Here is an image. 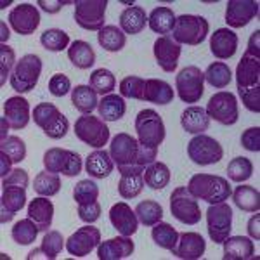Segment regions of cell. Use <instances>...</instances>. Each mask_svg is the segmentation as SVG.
Masks as SVG:
<instances>
[{"label":"cell","mask_w":260,"mask_h":260,"mask_svg":"<svg viewBox=\"0 0 260 260\" xmlns=\"http://www.w3.org/2000/svg\"><path fill=\"white\" fill-rule=\"evenodd\" d=\"M187 189L196 200H203L208 205L222 203L231 196V184L228 179L220 175H210V174H196L189 179Z\"/></svg>","instance_id":"obj_1"},{"label":"cell","mask_w":260,"mask_h":260,"mask_svg":"<svg viewBox=\"0 0 260 260\" xmlns=\"http://www.w3.org/2000/svg\"><path fill=\"white\" fill-rule=\"evenodd\" d=\"M210 33V23L203 16L182 14L175 18V26L172 30V39L177 44L186 45H200L205 42Z\"/></svg>","instance_id":"obj_2"},{"label":"cell","mask_w":260,"mask_h":260,"mask_svg":"<svg viewBox=\"0 0 260 260\" xmlns=\"http://www.w3.org/2000/svg\"><path fill=\"white\" fill-rule=\"evenodd\" d=\"M42 73V59L37 54H26L16 62L11 73V87L19 94L31 92L39 83Z\"/></svg>","instance_id":"obj_3"},{"label":"cell","mask_w":260,"mask_h":260,"mask_svg":"<svg viewBox=\"0 0 260 260\" xmlns=\"http://www.w3.org/2000/svg\"><path fill=\"white\" fill-rule=\"evenodd\" d=\"M136 130L137 137L142 146L148 148H156L165 141L167 130L165 123H163L161 116L154 110H142L139 111L136 118Z\"/></svg>","instance_id":"obj_4"},{"label":"cell","mask_w":260,"mask_h":260,"mask_svg":"<svg viewBox=\"0 0 260 260\" xmlns=\"http://www.w3.org/2000/svg\"><path fill=\"white\" fill-rule=\"evenodd\" d=\"M75 136L83 144L92 146L95 149H103L110 141V128L99 116L83 115L75 121Z\"/></svg>","instance_id":"obj_5"},{"label":"cell","mask_w":260,"mask_h":260,"mask_svg":"<svg viewBox=\"0 0 260 260\" xmlns=\"http://www.w3.org/2000/svg\"><path fill=\"white\" fill-rule=\"evenodd\" d=\"M44 167L52 174H62L64 177H75L82 172V156L75 151L62 148H50L44 154Z\"/></svg>","instance_id":"obj_6"},{"label":"cell","mask_w":260,"mask_h":260,"mask_svg":"<svg viewBox=\"0 0 260 260\" xmlns=\"http://www.w3.org/2000/svg\"><path fill=\"white\" fill-rule=\"evenodd\" d=\"M170 212L179 222L196 225L201 220L198 200L191 194L187 187H175L170 196Z\"/></svg>","instance_id":"obj_7"},{"label":"cell","mask_w":260,"mask_h":260,"mask_svg":"<svg viewBox=\"0 0 260 260\" xmlns=\"http://www.w3.org/2000/svg\"><path fill=\"white\" fill-rule=\"evenodd\" d=\"M108 0H77L75 2V21L83 30L99 31L104 28Z\"/></svg>","instance_id":"obj_8"},{"label":"cell","mask_w":260,"mask_h":260,"mask_svg":"<svg viewBox=\"0 0 260 260\" xmlns=\"http://www.w3.org/2000/svg\"><path fill=\"white\" fill-rule=\"evenodd\" d=\"M203 83L205 75L198 66H186L175 77V89H177L179 98L187 104L198 103L203 98Z\"/></svg>","instance_id":"obj_9"},{"label":"cell","mask_w":260,"mask_h":260,"mask_svg":"<svg viewBox=\"0 0 260 260\" xmlns=\"http://www.w3.org/2000/svg\"><path fill=\"white\" fill-rule=\"evenodd\" d=\"M187 154H189L192 163L207 167L213 165V163H219L224 158V149H222V146L213 137L198 134L187 144Z\"/></svg>","instance_id":"obj_10"},{"label":"cell","mask_w":260,"mask_h":260,"mask_svg":"<svg viewBox=\"0 0 260 260\" xmlns=\"http://www.w3.org/2000/svg\"><path fill=\"white\" fill-rule=\"evenodd\" d=\"M207 225L210 240L217 245H222V241L229 236L233 229V208L225 201L210 205L207 210Z\"/></svg>","instance_id":"obj_11"},{"label":"cell","mask_w":260,"mask_h":260,"mask_svg":"<svg viewBox=\"0 0 260 260\" xmlns=\"http://www.w3.org/2000/svg\"><path fill=\"white\" fill-rule=\"evenodd\" d=\"M208 118H213L222 125H234L240 118L236 95L231 92H217L207 104Z\"/></svg>","instance_id":"obj_12"},{"label":"cell","mask_w":260,"mask_h":260,"mask_svg":"<svg viewBox=\"0 0 260 260\" xmlns=\"http://www.w3.org/2000/svg\"><path fill=\"white\" fill-rule=\"evenodd\" d=\"M101 243V231L94 225H83L77 229L66 241V250L73 257H87Z\"/></svg>","instance_id":"obj_13"},{"label":"cell","mask_w":260,"mask_h":260,"mask_svg":"<svg viewBox=\"0 0 260 260\" xmlns=\"http://www.w3.org/2000/svg\"><path fill=\"white\" fill-rule=\"evenodd\" d=\"M137 153H139V141L128 134H116L111 139L110 154L116 167L137 165Z\"/></svg>","instance_id":"obj_14"},{"label":"cell","mask_w":260,"mask_h":260,"mask_svg":"<svg viewBox=\"0 0 260 260\" xmlns=\"http://www.w3.org/2000/svg\"><path fill=\"white\" fill-rule=\"evenodd\" d=\"M9 23L19 35H31L40 24V12L33 4H19L9 12Z\"/></svg>","instance_id":"obj_15"},{"label":"cell","mask_w":260,"mask_h":260,"mask_svg":"<svg viewBox=\"0 0 260 260\" xmlns=\"http://www.w3.org/2000/svg\"><path fill=\"white\" fill-rule=\"evenodd\" d=\"M120 182L118 192L121 198L134 200L141 194L144 189V167L130 165V167H118Z\"/></svg>","instance_id":"obj_16"},{"label":"cell","mask_w":260,"mask_h":260,"mask_svg":"<svg viewBox=\"0 0 260 260\" xmlns=\"http://www.w3.org/2000/svg\"><path fill=\"white\" fill-rule=\"evenodd\" d=\"M153 52L158 61V66H160L163 71H167V73H174V71L177 70L182 47H180L172 37L165 35L154 42Z\"/></svg>","instance_id":"obj_17"},{"label":"cell","mask_w":260,"mask_h":260,"mask_svg":"<svg viewBox=\"0 0 260 260\" xmlns=\"http://www.w3.org/2000/svg\"><path fill=\"white\" fill-rule=\"evenodd\" d=\"M258 16V4L255 0H229L225 9V23L231 28H243Z\"/></svg>","instance_id":"obj_18"},{"label":"cell","mask_w":260,"mask_h":260,"mask_svg":"<svg viewBox=\"0 0 260 260\" xmlns=\"http://www.w3.org/2000/svg\"><path fill=\"white\" fill-rule=\"evenodd\" d=\"M207 250V243H205L203 236L198 233H180L179 241L170 251L172 255L184 260H196L201 258Z\"/></svg>","instance_id":"obj_19"},{"label":"cell","mask_w":260,"mask_h":260,"mask_svg":"<svg viewBox=\"0 0 260 260\" xmlns=\"http://www.w3.org/2000/svg\"><path fill=\"white\" fill-rule=\"evenodd\" d=\"M236 83L238 90L253 89L260 85V57L245 52L240 64L236 68Z\"/></svg>","instance_id":"obj_20"},{"label":"cell","mask_w":260,"mask_h":260,"mask_svg":"<svg viewBox=\"0 0 260 260\" xmlns=\"http://www.w3.org/2000/svg\"><path fill=\"white\" fill-rule=\"evenodd\" d=\"M110 220L121 236H132L139 229V219H137L136 212L128 207L125 201L113 205L110 210Z\"/></svg>","instance_id":"obj_21"},{"label":"cell","mask_w":260,"mask_h":260,"mask_svg":"<svg viewBox=\"0 0 260 260\" xmlns=\"http://www.w3.org/2000/svg\"><path fill=\"white\" fill-rule=\"evenodd\" d=\"M4 118L7 120L11 128H24L30 121V103L19 95L9 98L4 103Z\"/></svg>","instance_id":"obj_22"},{"label":"cell","mask_w":260,"mask_h":260,"mask_svg":"<svg viewBox=\"0 0 260 260\" xmlns=\"http://www.w3.org/2000/svg\"><path fill=\"white\" fill-rule=\"evenodd\" d=\"M24 205H26V189L24 187H18V186L2 187V200H0L2 217H0V222L2 224L11 222L14 213H18Z\"/></svg>","instance_id":"obj_23"},{"label":"cell","mask_w":260,"mask_h":260,"mask_svg":"<svg viewBox=\"0 0 260 260\" xmlns=\"http://www.w3.org/2000/svg\"><path fill=\"white\" fill-rule=\"evenodd\" d=\"M238 35L229 28H219L212 33L210 50L217 59H229L238 50Z\"/></svg>","instance_id":"obj_24"},{"label":"cell","mask_w":260,"mask_h":260,"mask_svg":"<svg viewBox=\"0 0 260 260\" xmlns=\"http://www.w3.org/2000/svg\"><path fill=\"white\" fill-rule=\"evenodd\" d=\"M134 241L130 236L111 238L108 241L99 243L98 246V258L99 260H120L127 258L134 253Z\"/></svg>","instance_id":"obj_25"},{"label":"cell","mask_w":260,"mask_h":260,"mask_svg":"<svg viewBox=\"0 0 260 260\" xmlns=\"http://www.w3.org/2000/svg\"><path fill=\"white\" fill-rule=\"evenodd\" d=\"M28 217L39 225L40 233H47L52 225L54 217V205L52 201L47 200V196H39L31 200L28 205Z\"/></svg>","instance_id":"obj_26"},{"label":"cell","mask_w":260,"mask_h":260,"mask_svg":"<svg viewBox=\"0 0 260 260\" xmlns=\"http://www.w3.org/2000/svg\"><path fill=\"white\" fill-rule=\"evenodd\" d=\"M224 260H250L255 255V245L246 236H228L224 241Z\"/></svg>","instance_id":"obj_27"},{"label":"cell","mask_w":260,"mask_h":260,"mask_svg":"<svg viewBox=\"0 0 260 260\" xmlns=\"http://www.w3.org/2000/svg\"><path fill=\"white\" fill-rule=\"evenodd\" d=\"M115 169V161H113L111 154L104 149H95L89 154L85 161V170L90 177L94 179H106L111 175Z\"/></svg>","instance_id":"obj_28"},{"label":"cell","mask_w":260,"mask_h":260,"mask_svg":"<svg viewBox=\"0 0 260 260\" xmlns=\"http://www.w3.org/2000/svg\"><path fill=\"white\" fill-rule=\"evenodd\" d=\"M180 125L186 132L189 134H203L205 130L210 127V118L207 115V110H203L201 106H189L186 108L180 116Z\"/></svg>","instance_id":"obj_29"},{"label":"cell","mask_w":260,"mask_h":260,"mask_svg":"<svg viewBox=\"0 0 260 260\" xmlns=\"http://www.w3.org/2000/svg\"><path fill=\"white\" fill-rule=\"evenodd\" d=\"M148 16L141 6H130L120 14V30L128 35H137L146 28Z\"/></svg>","instance_id":"obj_30"},{"label":"cell","mask_w":260,"mask_h":260,"mask_svg":"<svg viewBox=\"0 0 260 260\" xmlns=\"http://www.w3.org/2000/svg\"><path fill=\"white\" fill-rule=\"evenodd\" d=\"M144 101L165 106L174 101V89L170 83L158 80V78H149L144 85Z\"/></svg>","instance_id":"obj_31"},{"label":"cell","mask_w":260,"mask_h":260,"mask_svg":"<svg viewBox=\"0 0 260 260\" xmlns=\"http://www.w3.org/2000/svg\"><path fill=\"white\" fill-rule=\"evenodd\" d=\"M98 111L101 120L104 121H118L127 111V103L123 101L121 95L108 94L103 95V99L98 104Z\"/></svg>","instance_id":"obj_32"},{"label":"cell","mask_w":260,"mask_h":260,"mask_svg":"<svg viewBox=\"0 0 260 260\" xmlns=\"http://www.w3.org/2000/svg\"><path fill=\"white\" fill-rule=\"evenodd\" d=\"M68 59L71 64L80 70H89L95 62V52L92 45L85 40H75L68 49Z\"/></svg>","instance_id":"obj_33"},{"label":"cell","mask_w":260,"mask_h":260,"mask_svg":"<svg viewBox=\"0 0 260 260\" xmlns=\"http://www.w3.org/2000/svg\"><path fill=\"white\" fill-rule=\"evenodd\" d=\"M71 103H73L75 110H78L83 115H90L92 111L98 108L99 101L95 90L89 85H77L71 89Z\"/></svg>","instance_id":"obj_34"},{"label":"cell","mask_w":260,"mask_h":260,"mask_svg":"<svg viewBox=\"0 0 260 260\" xmlns=\"http://www.w3.org/2000/svg\"><path fill=\"white\" fill-rule=\"evenodd\" d=\"M149 28L154 33H160V35L165 37L167 33H172L175 26V14L170 7H156V9L151 11L149 18H148Z\"/></svg>","instance_id":"obj_35"},{"label":"cell","mask_w":260,"mask_h":260,"mask_svg":"<svg viewBox=\"0 0 260 260\" xmlns=\"http://www.w3.org/2000/svg\"><path fill=\"white\" fill-rule=\"evenodd\" d=\"M233 194L234 205L240 210L255 213L260 210V192L253 186H238Z\"/></svg>","instance_id":"obj_36"},{"label":"cell","mask_w":260,"mask_h":260,"mask_svg":"<svg viewBox=\"0 0 260 260\" xmlns=\"http://www.w3.org/2000/svg\"><path fill=\"white\" fill-rule=\"evenodd\" d=\"M98 42L99 45L108 52H118L125 47L127 44V37L125 33L120 30V28L113 26V24H108L103 30H99L98 33Z\"/></svg>","instance_id":"obj_37"},{"label":"cell","mask_w":260,"mask_h":260,"mask_svg":"<svg viewBox=\"0 0 260 260\" xmlns=\"http://www.w3.org/2000/svg\"><path fill=\"white\" fill-rule=\"evenodd\" d=\"M144 182H146V186H149L151 189H154V191H160L165 186H169V182H170L169 167L161 161L151 163L144 170Z\"/></svg>","instance_id":"obj_38"},{"label":"cell","mask_w":260,"mask_h":260,"mask_svg":"<svg viewBox=\"0 0 260 260\" xmlns=\"http://www.w3.org/2000/svg\"><path fill=\"white\" fill-rule=\"evenodd\" d=\"M61 179L59 174H52V172H39L35 180H33V189L39 192L40 196H56L61 191Z\"/></svg>","instance_id":"obj_39"},{"label":"cell","mask_w":260,"mask_h":260,"mask_svg":"<svg viewBox=\"0 0 260 260\" xmlns=\"http://www.w3.org/2000/svg\"><path fill=\"white\" fill-rule=\"evenodd\" d=\"M39 233H40L39 225H37L35 222L28 217V219L16 222L14 228H12V231H11V236H12V240L18 243V245L26 246V245H31V243L37 240Z\"/></svg>","instance_id":"obj_40"},{"label":"cell","mask_w":260,"mask_h":260,"mask_svg":"<svg viewBox=\"0 0 260 260\" xmlns=\"http://www.w3.org/2000/svg\"><path fill=\"white\" fill-rule=\"evenodd\" d=\"M203 75H205V80L210 83L213 89H224V87L229 85L231 78H233V73H231L229 66L222 61L212 62Z\"/></svg>","instance_id":"obj_41"},{"label":"cell","mask_w":260,"mask_h":260,"mask_svg":"<svg viewBox=\"0 0 260 260\" xmlns=\"http://www.w3.org/2000/svg\"><path fill=\"white\" fill-rule=\"evenodd\" d=\"M151 238L156 243L160 248L163 250H172L179 241V233L172 228L167 222H158V224L153 225V231H151Z\"/></svg>","instance_id":"obj_42"},{"label":"cell","mask_w":260,"mask_h":260,"mask_svg":"<svg viewBox=\"0 0 260 260\" xmlns=\"http://www.w3.org/2000/svg\"><path fill=\"white\" fill-rule=\"evenodd\" d=\"M134 212H136V215H137V219H139L141 224L148 225V228H153V225L158 224L163 217L161 205L158 203V201H153V200L142 201V203L137 205Z\"/></svg>","instance_id":"obj_43"},{"label":"cell","mask_w":260,"mask_h":260,"mask_svg":"<svg viewBox=\"0 0 260 260\" xmlns=\"http://www.w3.org/2000/svg\"><path fill=\"white\" fill-rule=\"evenodd\" d=\"M40 44L45 50L61 52L70 45V37L68 33L59 30V28H50V30H45L40 35Z\"/></svg>","instance_id":"obj_44"},{"label":"cell","mask_w":260,"mask_h":260,"mask_svg":"<svg viewBox=\"0 0 260 260\" xmlns=\"http://www.w3.org/2000/svg\"><path fill=\"white\" fill-rule=\"evenodd\" d=\"M90 87L95 90V94L98 95L111 94L116 87L115 75H113L110 70H104V68L95 70L94 73L90 75Z\"/></svg>","instance_id":"obj_45"},{"label":"cell","mask_w":260,"mask_h":260,"mask_svg":"<svg viewBox=\"0 0 260 260\" xmlns=\"http://www.w3.org/2000/svg\"><path fill=\"white\" fill-rule=\"evenodd\" d=\"M59 116H61V111L50 103H40L33 108V121H35V125H39L42 130L49 128Z\"/></svg>","instance_id":"obj_46"},{"label":"cell","mask_w":260,"mask_h":260,"mask_svg":"<svg viewBox=\"0 0 260 260\" xmlns=\"http://www.w3.org/2000/svg\"><path fill=\"white\" fill-rule=\"evenodd\" d=\"M251 172H253V163L245 156L233 158L228 165V175L233 182H245L251 177Z\"/></svg>","instance_id":"obj_47"},{"label":"cell","mask_w":260,"mask_h":260,"mask_svg":"<svg viewBox=\"0 0 260 260\" xmlns=\"http://www.w3.org/2000/svg\"><path fill=\"white\" fill-rule=\"evenodd\" d=\"M144 85L146 80L139 77H125L120 82V95L128 99L144 101Z\"/></svg>","instance_id":"obj_48"},{"label":"cell","mask_w":260,"mask_h":260,"mask_svg":"<svg viewBox=\"0 0 260 260\" xmlns=\"http://www.w3.org/2000/svg\"><path fill=\"white\" fill-rule=\"evenodd\" d=\"M73 198L78 205H85L99 198V186L94 180H80L73 189Z\"/></svg>","instance_id":"obj_49"},{"label":"cell","mask_w":260,"mask_h":260,"mask_svg":"<svg viewBox=\"0 0 260 260\" xmlns=\"http://www.w3.org/2000/svg\"><path fill=\"white\" fill-rule=\"evenodd\" d=\"M62 246H64V240H62V234L59 231H47L42 240V246L40 248L44 250L45 257L49 260H54L57 255L62 251Z\"/></svg>","instance_id":"obj_50"},{"label":"cell","mask_w":260,"mask_h":260,"mask_svg":"<svg viewBox=\"0 0 260 260\" xmlns=\"http://www.w3.org/2000/svg\"><path fill=\"white\" fill-rule=\"evenodd\" d=\"M0 151H4L12 160V163H19L26 158V146H24V141L16 136H11V137H7L6 141H2V149Z\"/></svg>","instance_id":"obj_51"},{"label":"cell","mask_w":260,"mask_h":260,"mask_svg":"<svg viewBox=\"0 0 260 260\" xmlns=\"http://www.w3.org/2000/svg\"><path fill=\"white\" fill-rule=\"evenodd\" d=\"M0 75H2V80H0V83H6V78L7 75L11 73V68L12 66H16V54L14 50H12V47H9V45L2 44L0 45Z\"/></svg>","instance_id":"obj_52"},{"label":"cell","mask_w":260,"mask_h":260,"mask_svg":"<svg viewBox=\"0 0 260 260\" xmlns=\"http://www.w3.org/2000/svg\"><path fill=\"white\" fill-rule=\"evenodd\" d=\"M70 90H71V82L66 75L57 73L49 80V92L52 95H56V98H64Z\"/></svg>","instance_id":"obj_53"},{"label":"cell","mask_w":260,"mask_h":260,"mask_svg":"<svg viewBox=\"0 0 260 260\" xmlns=\"http://www.w3.org/2000/svg\"><path fill=\"white\" fill-rule=\"evenodd\" d=\"M78 217H80V220H83L85 224H94L95 220H99V217H101L99 201L95 200L85 205H78Z\"/></svg>","instance_id":"obj_54"},{"label":"cell","mask_w":260,"mask_h":260,"mask_svg":"<svg viewBox=\"0 0 260 260\" xmlns=\"http://www.w3.org/2000/svg\"><path fill=\"white\" fill-rule=\"evenodd\" d=\"M240 92L241 103L245 104V108L248 111L260 113V85L253 87V89H246V90H238Z\"/></svg>","instance_id":"obj_55"},{"label":"cell","mask_w":260,"mask_h":260,"mask_svg":"<svg viewBox=\"0 0 260 260\" xmlns=\"http://www.w3.org/2000/svg\"><path fill=\"white\" fill-rule=\"evenodd\" d=\"M28 184H30V177H28V172L24 169H14L11 170L9 175L2 179V187L6 186H18V187H24L26 189Z\"/></svg>","instance_id":"obj_56"},{"label":"cell","mask_w":260,"mask_h":260,"mask_svg":"<svg viewBox=\"0 0 260 260\" xmlns=\"http://www.w3.org/2000/svg\"><path fill=\"white\" fill-rule=\"evenodd\" d=\"M68 130H70V121H68V118H66V116L61 113L59 118L54 121V123L50 125L49 128H45V130H44V134H45L47 137H50V139H62V137H64L66 134H68Z\"/></svg>","instance_id":"obj_57"},{"label":"cell","mask_w":260,"mask_h":260,"mask_svg":"<svg viewBox=\"0 0 260 260\" xmlns=\"http://www.w3.org/2000/svg\"><path fill=\"white\" fill-rule=\"evenodd\" d=\"M241 146L248 151H260V128L251 127L241 134Z\"/></svg>","instance_id":"obj_58"},{"label":"cell","mask_w":260,"mask_h":260,"mask_svg":"<svg viewBox=\"0 0 260 260\" xmlns=\"http://www.w3.org/2000/svg\"><path fill=\"white\" fill-rule=\"evenodd\" d=\"M68 2H61V0H54V2H45V0H39V6L49 14H56L57 11H61L62 6H66Z\"/></svg>","instance_id":"obj_59"},{"label":"cell","mask_w":260,"mask_h":260,"mask_svg":"<svg viewBox=\"0 0 260 260\" xmlns=\"http://www.w3.org/2000/svg\"><path fill=\"white\" fill-rule=\"evenodd\" d=\"M258 39H260V30H257L253 35L250 37V42H248V49L246 52L251 54V56H260V47H258Z\"/></svg>","instance_id":"obj_60"},{"label":"cell","mask_w":260,"mask_h":260,"mask_svg":"<svg viewBox=\"0 0 260 260\" xmlns=\"http://www.w3.org/2000/svg\"><path fill=\"white\" fill-rule=\"evenodd\" d=\"M11 163H12L11 158L4 151H0V174H2V179L11 174Z\"/></svg>","instance_id":"obj_61"},{"label":"cell","mask_w":260,"mask_h":260,"mask_svg":"<svg viewBox=\"0 0 260 260\" xmlns=\"http://www.w3.org/2000/svg\"><path fill=\"white\" fill-rule=\"evenodd\" d=\"M258 222H260V215L257 212H255V215L251 217L250 222H248V234L251 238H255V240H258L260 238V233H258Z\"/></svg>","instance_id":"obj_62"},{"label":"cell","mask_w":260,"mask_h":260,"mask_svg":"<svg viewBox=\"0 0 260 260\" xmlns=\"http://www.w3.org/2000/svg\"><path fill=\"white\" fill-rule=\"evenodd\" d=\"M26 258L28 260H33V258H45V260H47V257H45V253H44V250H42V248H37V250L30 251V253L26 255Z\"/></svg>","instance_id":"obj_63"},{"label":"cell","mask_w":260,"mask_h":260,"mask_svg":"<svg viewBox=\"0 0 260 260\" xmlns=\"http://www.w3.org/2000/svg\"><path fill=\"white\" fill-rule=\"evenodd\" d=\"M7 39H9V30H7V26L2 23V44L6 42Z\"/></svg>","instance_id":"obj_64"}]
</instances>
